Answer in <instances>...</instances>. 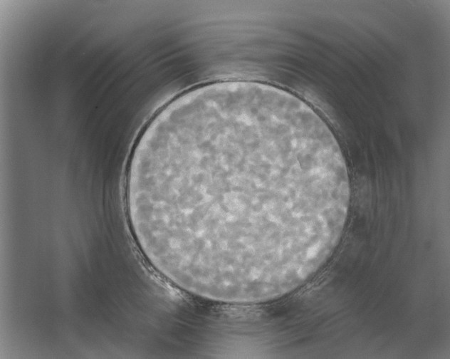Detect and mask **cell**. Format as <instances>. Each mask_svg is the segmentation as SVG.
<instances>
[{"mask_svg": "<svg viewBox=\"0 0 450 359\" xmlns=\"http://www.w3.org/2000/svg\"><path fill=\"white\" fill-rule=\"evenodd\" d=\"M348 172L305 102L251 81L206 85L150 121L130 160L137 242L170 281L204 298L257 303L305 283L345 227Z\"/></svg>", "mask_w": 450, "mask_h": 359, "instance_id": "obj_1", "label": "cell"}]
</instances>
